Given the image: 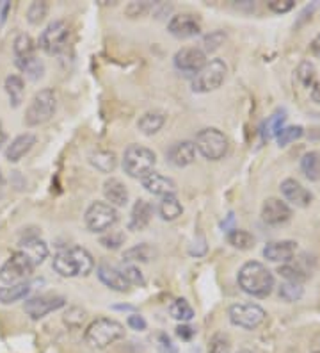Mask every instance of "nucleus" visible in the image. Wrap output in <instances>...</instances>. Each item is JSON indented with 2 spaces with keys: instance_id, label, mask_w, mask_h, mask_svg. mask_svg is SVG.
<instances>
[{
  "instance_id": "nucleus-1",
  "label": "nucleus",
  "mask_w": 320,
  "mask_h": 353,
  "mask_svg": "<svg viewBox=\"0 0 320 353\" xmlns=\"http://www.w3.org/2000/svg\"><path fill=\"white\" fill-rule=\"evenodd\" d=\"M52 268L64 279L87 276L94 270V259L84 246H72L56 254Z\"/></svg>"
},
{
  "instance_id": "nucleus-2",
  "label": "nucleus",
  "mask_w": 320,
  "mask_h": 353,
  "mask_svg": "<svg viewBox=\"0 0 320 353\" xmlns=\"http://www.w3.org/2000/svg\"><path fill=\"white\" fill-rule=\"evenodd\" d=\"M239 285L244 293L251 294L255 298H265L273 293L274 275L265 264L249 261L240 268Z\"/></svg>"
},
{
  "instance_id": "nucleus-3",
  "label": "nucleus",
  "mask_w": 320,
  "mask_h": 353,
  "mask_svg": "<svg viewBox=\"0 0 320 353\" xmlns=\"http://www.w3.org/2000/svg\"><path fill=\"white\" fill-rule=\"evenodd\" d=\"M125 337V327L111 318H98L94 319L93 323L87 327L84 334L85 343L91 346V348L103 350L109 348L111 345L118 343L120 339Z\"/></svg>"
},
{
  "instance_id": "nucleus-4",
  "label": "nucleus",
  "mask_w": 320,
  "mask_h": 353,
  "mask_svg": "<svg viewBox=\"0 0 320 353\" xmlns=\"http://www.w3.org/2000/svg\"><path fill=\"white\" fill-rule=\"evenodd\" d=\"M57 111V93L52 88H43L32 97L25 111V125L38 127L47 123Z\"/></svg>"
},
{
  "instance_id": "nucleus-5",
  "label": "nucleus",
  "mask_w": 320,
  "mask_h": 353,
  "mask_svg": "<svg viewBox=\"0 0 320 353\" xmlns=\"http://www.w3.org/2000/svg\"><path fill=\"white\" fill-rule=\"evenodd\" d=\"M157 164V155L153 150L142 145H130L123 154V170L132 179H145L148 173L153 172Z\"/></svg>"
},
{
  "instance_id": "nucleus-6",
  "label": "nucleus",
  "mask_w": 320,
  "mask_h": 353,
  "mask_svg": "<svg viewBox=\"0 0 320 353\" xmlns=\"http://www.w3.org/2000/svg\"><path fill=\"white\" fill-rule=\"evenodd\" d=\"M228 74V66L222 59L206 61L205 66L192 79V90L196 93H210L221 88Z\"/></svg>"
},
{
  "instance_id": "nucleus-7",
  "label": "nucleus",
  "mask_w": 320,
  "mask_h": 353,
  "mask_svg": "<svg viewBox=\"0 0 320 353\" xmlns=\"http://www.w3.org/2000/svg\"><path fill=\"white\" fill-rule=\"evenodd\" d=\"M85 227L87 230L93 234H105L109 232L118 220H120V214L116 211V207H112L111 203L107 202H93L87 211H85Z\"/></svg>"
},
{
  "instance_id": "nucleus-8",
  "label": "nucleus",
  "mask_w": 320,
  "mask_h": 353,
  "mask_svg": "<svg viewBox=\"0 0 320 353\" xmlns=\"http://www.w3.org/2000/svg\"><path fill=\"white\" fill-rule=\"evenodd\" d=\"M194 145H196V150L209 161L222 159L228 152V138L215 127L200 130Z\"/></svg>"
},
{
  "instance_id": "nucleus-9",
  "label": "nucleus",
  "mask_w": 320,
  "mask_h": 353,
  "mask_svg": "<svg viewBox=\"0 0 320 353\" xmlns=\"http://www.w3.org/2000/svg\"><path fill=\"white\" fill-rule=\"evenodd\" d=\"M70 38V27L64 20H54L45 27L39 36V48L48 56H59L66 48Z\"/></svg>"
},
{
  "instance_id": "nucleus-10",
  "label": "nucleus",
  "mask_w": 320,
  "mask_h": 353,
  "mask_svg": "<svg viewBox=\"0 0 320 353\" xmlns=\"http://www.w3.org/2000/svg\"><path fill=\"white\" fill-rule=\"evenodd\" d=\"M32 272H34V264L30 263L25 254L17 250L0 268V280L6 285L18 284V282H25L32 275Z\"/></svg>"
},
{
  "instance_id": "nucleus-11",
  "label": "nucleus",
  "mask_w": 320,
  "mask_h": 353,
  "mask_svg": "<svg viewBox=\"0 0 320 353\" xmlns=\"http://www.w3.org/2000/svg\"><path fill=\"white\" fill-rule=\"evenodd\" d=\"M231 325L244 328V330H256V328L264 325L267 312L256 303H235L228 310Z\"/></svg>"
},
{
  "instance_id": "nucleus-12",
  "label": "nucleus",
  "mask_w": 320,
  "mask_h": 353,
  "mask_svg": "<svg viewBox=\"0 0 320 353\" xmlns=\"http://www.w3.org/2000/svg\"><path fill=\"white\" fill-rule=\"evenodd\" d=\"M66 305V298L59 296V294H43V296H34L25 300V305L23 310L30 319H43L45 316H48L50 312H56V310L63 309Z\"/></svg>"
},
{
  "instance_id": "nucleus-13",
  "label": "nucleus",
  "mask_w": 320,
  "mask_h": 353,
  "mask_svg": "<svg viewBox=\"0 0 320 353\" xmlns=\"http://www.w3.org/2000/svg\"><path fill=\"white\" fill-rule=\"evenodd\" d=\"M167 30L178 39L194 38L201 32V20L191 13L175 14L167 23Z\"/></svg>"
},
{
  "instance_id": "nucleus-14",
  "label": "nucleus",
  "mask_w": 320,
  "mask_h": 353,
  "mask_svg": "<svg viewBox=\"0 0 320 353\" xmlns=\"http://www.w3.org/2000/svg\"><path fill=\"white\" fill-rule=\"evenodd\" d=\"M206 63V54L200 47H185L175 54V66L180 72L198 74Z\"/></svg>"
},
{
  "instance_id": "nucleus-15",
  "label": "nucleus",
  "mask_w": 320,
  "mask_h": 353,
  "mask_svg": "<svg viewBox=\"0 0 320 353\" xmlns=\"http://www.w3.org/2000/svg\"><path fill=\"white\" fill-rule=\"evenodd\" d=\"M292 218V209L281 199H267L262 207V220L267 225H281Z\"/></svg>"
},
{
  "instance_id": "nucleus-16",
  "label": "nucleus",
  "mask_w": 320,
  "mask_h": 353,
  "mask_svg": "<svg viewBox=\"0 0 320 353\" xmlns=\"http://www.w3.org/2000/svg\"><path fill=\"white\" fill-rule=\"evenodd\" d=\"M96 275H98L100 282L103 285H107L112 291H118V293H125L132 285L128 284V280L125 279L123 273H121L120 268H114L111 264L102 263L98 268H96Z\"/></svg>"
},
{
  "instance_id": "nucleus-17",
  "label": "nucleus",
  "mask_w": 320,
  "mask_h": 353,
  "mask_svg": "<svg viewBox=\"0 0 320 353\" xmlns=\"http://www.w3.org/2000/svg\"><path fill=\"white\" fill-rule=\"evenodd\" d=\"M283 196L295 207H308L313 202V194L295 179H285L279 185Z\"/></svg>"
},
{
  "instance_id": "nucleus-18",
  "label": "nucleus",
  "mask_w": 320,
  "mask_h": 353,
  "mask_svg": "<svg viewBox=\"0 0 320 353\" xmlns=\"http://www.w3.org/2000/svg\"><path fill=\"white\" fill-rule=\"evenodd\" d=\"M142 188L155 196H167L176 193V182L158 172H151L142 179Z\"/></svg>"
},
{
  "instance_id": "nucleus-19",
  "label": "nucleus",
  "mask_w": 320,
  "mask_h": 353,
  "mask_svg": "<svg viewBox=\"0 0 320 353\" xmlns=\"http://www.w3.org/2000/svg\"><path fill=\"white\" fill-rule=\"evenodd\" d=\"M196 159V145L192 141H178L167 150V161L176 168H185Z\"/></svg>"
},
{
  "instance_id": "nucleus-20",
  "label": "nucleus",
  "mask_w": 320,
  "mask_h": 353,
  "mask_svg": "<svg viewBox=\"0 0 320 353\" xmlns=\"http://www.w3.org/2000/svg\"><path fill=\"white\" fill-rule=\"evenodd\" d=\"M18 250L21 254H25L29 257V261L36 266L45 263V259L48 257V246L47 243L39 239L38 236H27L20 241V248Z\"/></svg>"
},
{
  "instance_id": "nucleus-21",
  "label": "nucleus",
  "mask_w": 320,
  "mask_h": 353,
  "mask_svg": "<svg viewBox=\"0 0 320 353\" xmlns=\"http://www.w3.org/2000/svg\"><path fill=\"white\" fill-rule=\"evenodd\" d=\"M297 243L294 241H273L264 248V257L273 263H288L295 255Z\"/></svg>"
},
{
  "instance_id": "nucleus-22",
  "label": "nucleus",
  "mask_w": 320,
  "mask_h": 353,
  "mask_svg": "<svg viewBox=\"0 0 320 353\" xmlns=\"http://www.w3.org/2000/svg\"><path fill=\"white\" fill-rule=\"evenodd\" d=\"M34 145H36L34 134H30V132L20 134V136L14 138L13 141H11V145H8V148H6V159H8L9 163H18L21 157H25V155L32 150Z\"/></svg>"
},
{
  "instance_id": "nucleus-23",
  "label": "nucleus",
  "mask_w": 320,
  "mask_h": 353,
  "mask_svg": "<svg viewBox=\"0 0 320 353\" xmlns=\"http://www.w3.org/2000/svg\"><path fill=\"white\" fill-rule=\"evenodd\" d=\"M151 216H153V205L148 202V200L139 199L132 207V212H130V220H128V228L130 230H145L146 227L151 221Z\"/></svg>"
},
{
  "instance_id": "nucleus-24",
  "label": "nucleus",
  "mask_w": 320,
  "mask_h": 353,
  "mask_svg": "<svg viewBox=\"0 0 320 353\" xmlns=\"http://www.w3.org/2000/svg\"><path fill=\"white\" fill-rule=\"evenodd\" d=\"M103 196H105L107 203H111L112 207H125L128 203L127 185L114 176L107 179L105 184H103Z\"/></svg>"
},
{
  "instance_id": "nucleus-25",
  "label": "nucleus",
  "mask_w": 320,
  "mask_h": 353,
  "mask_svg": "<svg viewBox=\"0 0 320 353\" xmlns=\"http://www.w3.org/2000/svg\"><path fill=\"white\" fill-rule=\"evenodd\" d=\"M30 291H32V284H30L29 280L18 282V284L4 285V288H0V303L2 305H13V303L29 296Z\"/></svg>"
},
{
  "instance_id": "nucleus-26",
  "label": "nucleus",
  "mask_w": 320,
  "mask_h": 353,
  "mask_svg": "<svg viewBox=\"0 0 320 353\" xmlns=\"http://www.w3.org/2000/svg\"><path fill=\"white\" fill-rule=\"evenodd\" d=\"M166 123V114L160 111H148L137 120V129L141 130L145 136H153L162 129Z\"/></svg>"
},
{
  "instance_id": "nucleus-27",
  "label": "nucleus",
  "mask_w": 320,
  "mask_h": 353,
  "mask_svg": "<svg viewBox=\"0 0 320 353\" xmlns=\"http://www.w3.org/2000/svg\"><path fill=\"white\" fill-rule=\"evenodd\" d=\"M158 214L164 221H175L184 214V207H182V202L176 199V194L162 196V200L158 203Z\"/></svg>"
},
{
  "instance_id": "nucleus-28",
  "label": "nucleus",
  "mask_w": 320,
  "mask_h": 353,
  "mask_svg": "<svg viewBox=\"0 0 320 353\" xmlns=\"http://www.w3.org/2000/svg\"><path fill=\"white\" fill-rule=\"evenodd\" d=\"M157 257V248L151 246L149 243H141V245L132 246V248H128L125 250L123 259L125 263H149V261H153Z\"/></svg>"
},
{
  "instance_id": "nucleus-29",
  "label": "nucleus",
  "mask_w": 320,
  "mask_h": 353,
  "mask_svg": "<svg viewBox=\"0 0 320 353\" xmlns=\"http://www.w3.org/2000/svg\"><path fill=\"white\" fill-rule=\"evenodd\" d=\"M89 163L102 173H112L118 166V157L111 150H94L89 154Z\"/></svg>"
},
{
  "instance_id": "nucleus-30",
  "label": "nucleus",
  "mask_w": 320,
  "mask_h": 353,
  "mask_svg": "<svg viewBox=\"0 0 320 353\" xmlns=\"http://www.w3.org/2000/svg\"><path fill=\"white\" fill-rule=\"evenodd\" d=\"M6 93L9 97V103L13 108H20L21 102H23V93H25V84H23V79L20 75H8L4 82Z\"/></svg>"
},
{
  "instance_id": "nucleus-31",
  "label": "nucleus",
  "mask_w": 320,
  "mask_h": 353,
  "mask_svg": "<svg viewBox=\"0 0 320 353\" xmlns=\"http://www.w3.org/2000/svg\"><path fill=\"white\" fill-rule=\"evenodd\" d=\"M13 52H14V57H17V61L36 57L34 39L30 38L29 34H25V32H21V34H18L17 38H14Z\"/></svg>"
},
{
  "instance_id": "nucleus-32",
  "label": "nucleus",
  "mask_w": 320,
  "mask_h": 353,
  "mask_svg": "<svg viewBox=\"0 0 320 353\" xmlns=\"http://www.w3.org/2000/svg\"><path fill=\"white\" fill-rule=\"evenodd\" d=\"M301 170L308 181H320V152H308L301 159Z\"/></svg>"
},
{
  "instance_id": "nucleus-33",
  "label": "nucleus",
  "mask_w": 320,
  "mask_h": 353,
  "mask_svg": "<svg viewBox=\"0 0 320 353\" xmlns=\"http://www.w3.org/2000/svg\"><path fill=\"white\" fill-rule=\"evenodd\" d=\"M169 314L171 318L176 319V321H182V323H189L192 318H194V309L191 307V303L185 300V298H178L169 305Z\"/></svg>"
},
{
  "instance_id": "nucleus-34",
  "label": "nucleus",
  "mask_w": 320,
  "mask_h": 353,
  "mask_svg": "<svg viewBox=\"0 0 320 353\" xmlns=\"http://www.w3.org/2000/svg\"><path fill=\"white\" fill-rule=\"evenodd\" d=\"M228 243H230L233 248H239V250H251L255 246V237L248 232V230H242V228H231L228 232Z\"/></svg>"
},
{
  "instance_id": "nucleus-35",
  "label": "nucleus",
  "mask_w": 320,
  "mask_h": 353,
  "mask_svg": "<svg viewBox=\"0 0 320 353\" xmlns=\"http://www.w3.org/2000/svg\"><path fill=\"white\" fill-rule=\"evenodd\" d=\"M17 66L30 79V81H38L45 74V65L43 61L38 57H30V59H21L17 61Z\"/></svg>"
},
{
  "instance_id": "nucleus-36",
  "label": "nucleus",
  "mask_w": 320,
  "mask_h": 353,
  "mask_svg": "<svg viewBox=\"0 0 320 353\" xmlns=\"http://www.w3.org/2000/svg\"><path fill=\"white\" fill-rule=\"evenodd\" d=\"M286 121V112L285 111H277L274 112L273 117L264 123V129H262V134H264V139H273L276 138L277 132L283 129Z\"/></svg>"
},
{
  "instance_id": "nucleus-37",
  "label": "nucleus",
  "mask_w": 320,
  "mask_h": 353,
  "mask_svg": "<svg viewBox=\"0 0 320 353\" xmlns=\"http://www.w3.org/2000/svg\"><path fill=\"white\" fill-rule=\"evenodd\" d=\"M48 14V2H43V0H36L27 9V22L30 26H39V23L47 18Z\"/></svg>"
},
{
  "instance_id": "nucleus-38",
  "label": "nucleus",
  "mask_w": 320,
  "mask_h": 353,
  "mask_svg": "<svg viewBox=\"0 0 320 353\" xmlns=\"http://www.w3.org/2000/svg\"><path fill=\"white\" fill-rule=\"evenodd\" d=\"M304 129L301 125H292V127H283L276 136V141L279 147H286V145H290V143L297 141V139L303 138Z\"/></svg>"
},
{
  "instance_id": "nucleus-39",
  "label": "nucleus",
  "mask_w": 320,
  "mask_h": 353,
  "mask_svg": "<svg viewBox=\"0 0 320 353\" xmlns=\"http://www.w3.org/2000/svg\"><path fill=\"white\" fill-rule=\"evenodd\" d=\"M231 339L224 332H215L209 341V353H230Z\"/></svg>"
},
{
  "instance_id": "nucleus-40",
  "label": "nucleus",
  "mask_w": 320,
  "mask_h": 353,
  "mask_svg": "<svg viewBox=\"0 0 320 353\" xmlns=\"http://www.w3.org/2000/svg\"><path fill=\"white\" fill-rule=\"evenodd\" d=\"M303 285L295 284V282H285V284L279 285V298L288 303L301 300V298H303Z\"/></svg>"
},
{
  "instance_id": "nucleus-41",
  "label": "nucleus",
  "mask_w": 320,
  "mask_h": 353,
  "mask_svg": "<svg viewBox=\"0 0 320 353\" xmlns=\"http://www.w3.org/2000/svg\"><path fill=\"white\" fill-rule=\"evenodd\" d=\"M315 77L317 70L310 61H303V63L297 66V79L303 82L306 88H312L313 84H315Z\"/></svg>"
},
{
  "instance_id": "nucleus-42",
  "label": "nucleus",
  "mask_w": 320,
  "mask_h": 353,
  "mask_svg": "<svg viewBox=\"0 0 320 353\" xmlns=\"http://www.w3.org/2000/svg\"><path fill=\"white\" fill-rule=\"evenodd\" d=\"M125 243V234L123 232H118V230H109V232L103 234L100 237V245L107 250H118L121 248V245Z\"/></svg>"
},
{
  "instance_id": "nucleus-43",
  "label": "nucleus",
  "mask_w": 320,
  "mask_h": 353,
  "mask_svg": "<svg viewBox=\"0 0 320 353\" xmlns=\"http://www.w3.org/2000/svg\"><path fill=\"white\" fill-rule=\"evenodd\" d=\"M85 318H87L85 310H82L81 307H72V309H68V312L64 314V323L68 325V328L77 330V328H81L82 325H84Z\"/></svg>"
},
{
  "instance_id": "nucleus-44",
  "label": "nucleus",
  "mask_w": 320,
  "mask_h": 353,
  "mask_svg": "<svg viewBox=\"0 0 320 353\" xmlns=\"http://www.w3.org/2000/svg\"><path fill=\"white\" fill-rule=\"evenodd\" d=\"M277 273H279L283 279H286V282H295V284H303L304 280L308 279L306 272H303L301 268L294 266H281Z\"/></svg>"
},
{
  "instance_id": "nucleus-45",
  "label": "nucleus",
  "mask_w": 320,
  "mask_h": 353,
  "mask_svg": "<svg viewBox=\"0 0 320 353\" xmlns=\"http://www.w3.org/2000/svg\"><path fill=\"white\" fill-rule=\"evenodd\" d=\"M120 270H121V273H123L125 279L128 280V284L130 285H139V288H142V285L146 284V280H145V276H142V273L139 272L136 266H132V264H123Z\"/></svg>"
},
{
  "instance_id": "nucleus-46",
  "label": "nucleus",
  "mask_w": 320,
  "mask_h": 353,
  "mask_svg": "<svg viewBox=\"0 0 320 353\" xmlns=\"http://www.w3.org/2000/svg\"><path fill=\"white\" fill-rule=\"evenodd\" d=\"M224 39H226V34H224L222 30H213V32H210L209 36L203 38V48H201V50L203 52L217 50V48L224 43Z\"/></svg>"
},
{
  "instance_id": "nucleus-47",
  "label": "nucleus",
  "mask_w": 320,
  "mask_h": 353,
  "mask_svg": "<svg viewBox=\"0 0 320 353\" xmlns=\"http://www.w3.org/2000/svg\"><path fill=\"white\" fill-rule=\"evenodd\" d=\"M151 9V4L149 2H132V4L127 6V14L130 18H136V17H142V14H146Z\"/></svg>"
},
{
  "instance_id": "nucleus-48",
  "label": "nucleus",
  "mask_w": 320,
  "mask_h": 353,
  "mask_svg": "<svg viewBox=\"0 0 320 353\" xmlns=\"http://www.w3.org/2000/svg\"><path fill=\"white\" fill-rule=\"evenodd\" d=\"M157 348L158 353H180L178 348L173 345V341L166 334H158L157 336Z\"/></svg>"
},
{
  "instance_id": "nucleus-49",
  "label": "nucleus",
  "mask_w": 320,
  "mask_h": 353,
  "mask_svg": "<svg viewBox=\"0 0 320 353\" xmlns=\"http://www.w3.org/2000/svg\"><path fill=\"white\" fill-rule=\"evenodd\" d=\"M295 6L294 0H273V2H269V9L273 11V13H288V11H292Z\"/></svg>"
},
{
  "instance_id": "nucleus-50",
  "label": "nucleus",
  "mask_w": 320,
  "mask_h": 353,
  "mask_svg": "<svg viewBox=\"0 0 320 353\" xmlns=\"http://www.w3.org/2000/svg\"><path fill=\"white\" fill-rule=\"evenodd\" d=\"M127 325L132 330H137V332H145L146 328H148V323H146V319L142 318L141 314H130L127 319Z\"/></svg>"
},
{
  "instance_id": "nucleus-51",
  "label": "nucleus",
  "mask_w": 320,
  "mask_h": 353,
  "mask_svg": "<svg viewBox=\"0 0 320 353\" xmlns=\"http://www.w3.org/2000/svg\"><path fill=\"white\" fill-rule=\"evenodd\" d=\"M176 336H178L182 341H191L192 337L196 336V330H194L192 327H189V325L182 323L176 327Z\"/></svg>"
},
{
  "instance_id": "nucleus-52",
  "label": "nucleus",
  "mask_w": 320,
  "mask_h": 353,
  "mask_svg": "<svg viewBox=\"0 0 320 353\" xmlns=\"http://www.w3.org/2000/svg\"><path fill=\"white\" fill-rule=\"evenodd\" d=\"M9 13H11V2H9V0H2V2H0V27L6 23Z\"/></svg>"
},
{
  "instance_id": "nucleus-53",
  "label": "nucleus",
  "mask_w": 320,
  "mask_h": 353,
  "mask_svg": "<svg viewBox=\"0 0 320 353\" xmlns=\"http://www.w3.org/2000/svg\"><path fill=\"white\" fill-rule=\"evenodd\" d=\"M312 99L313 102L320 103V82H315L312 86Z\"/></svg>"
},
{
  "instance_id": "nucleus-54",
  "label": "nucleus",
  "mask_w": 320,
  "mask_h": 353,
  "mask_svg": "<svg viewBox=\"0 0 320 353\" xmlns=\"http://www.w3.org/2000/svg\"><path fill=\"white\" fill-rule=\"evenodd\" d=\"M312 52L315 54L317 57H320V34L317 36L315 39H313V43H312Z\"/></svg>"
},
{
  "instance_id": "nucleus-55",
  "label": "nucleus",
  "mask_w": 320,
  "mask_h": 353,
  "mask_svg": "<svg viewBox=\"0 0 320 353\" xmlns=\"http://www.w3.org/2000/svg\"><path fill=\"white\" fill-rule=\"evenodd\" d=\"M310 352L312 353H320V334L313 339L312 346H310Z\"/></svg>"
},
{
  "instance_id": "nucleus-56",
  "label": "nucleus",
  "mask_w": 320,
  "mask_h": 353,
  "mask_svg": "<svg viewBox=\"0 0 320 353\" xmlns=\"http://www.w3.org/2000/svg\"><path fill=\"white\" fill-rule=\"evenodd\" d=\"M6 141H8V134H6L4 125H2V121H0V148L4 147Z\"/></svg>"
},
{
  "instance_id": "nucleus-57",
  "label": "nucleus",
  "mask_w": 320,
  "mask_h": 353,
  "mask_svg": "<svg viewBox=\"0 0 320 353\" xmlns=\"http://www.w3.org/2000/svg\"><path fill=\"white\" fill-rule=\"evenodd\" d=\"M116 310H134V307L130 305H114Z\"/></svg>"
},
{
  "instance_id": "nucleus-58",
  "label": "nucleus",
  "mask_w": 320,
  "mask_h": 353,
  "mask_svg": "<svg viewBox=\"0 0 320 353\" xmlns=\"http://www.w3.org/2000/svg\"><path fill=\"white\" fill-rule=\"evenodd\" d=\"M240 353H255V352H251V350H242Z\"/></svg>"
},
{
  "instance_id": "nucleus-59",
  "label": "nucleus",
  "mask_w": 320,
  "mask_h": 353,
  "mask_svg": "<svg viewBox=\"0 0 320 353\" xmlns=\"http://www.w3.org/2000/svg\"><path fill=\"white\" fill-rule=\"evenodd\" d=\"M2 181H4V176H2V172H0V184H2Z\"/></svg>"
}]
</instances>
